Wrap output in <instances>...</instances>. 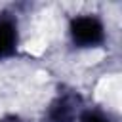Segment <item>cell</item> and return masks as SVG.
I'll return each mask as SVG.
<instances>
[{"mask_svg": "<svg viewBox=\"0 0 122 122\" xmlns=\"http://www.w3.org/2000/svg\"><path fill=\"white\" fill-rule=\"evenodd\" d=\"M0 122H29L25 116L17 114V112H6L0 116Z\"/></svg>", "mask_w": 122, "mask_h": 122, "instance_id": "5", "label": "cell"}, {"mask_svg": "<svg viewBox=\"0 0 122 122\" xmlns=\"http://www.w3.org/2000/svg\"><path fill=\"white\" fill-rule=\"evenodd\" d=\"M65 42L78 53L105 50L109 44V23L99 11H74L65 21Z\"/></svg>", "mask_w": 122, "mask_h": 122, "instance_id": "1", "label": "cell"}, {"mask_svg": "<svg viewBox=\"0 0 122 122\" xmlns=\"http://www.w3.org/2000/svg\"><path fill=\"white\" fill-rule=\"evenodd\" d=\"M82 95L72 88H59L44 105L40 122H76L82 107Z\"/></svg>", "mask_w": 122, "mask_h": 122, "instance_id": "2", "label": "cell"}, {"mask_svg": "<svg viewBox=\"0 0 122 122\" xmlns=\"http://www.w3.org/2000/svg\"><path fill=\"white\" fill-rule=\"evenodd\" d=\"M23 51V23L15 10H0V65L19 59Z\"/></svg>", "mask_w": 122, "mask_h": 122, "instance_id": "3", "label": "cell"}, {"mask_svg": "<svg viewBox=\"0 0 122 122\" xmlns=\"http://www.w3.org/2000/svg\"><path fill=\"white\" fill-rule=\"evenodd\" d=\"M76 122H118V118L105 107L101 105H90L84 103Z\"/></svg>", "mask_w": 122, "mask_h": 122, "instance_id": "4", "label": "cell"}]
</instances>
